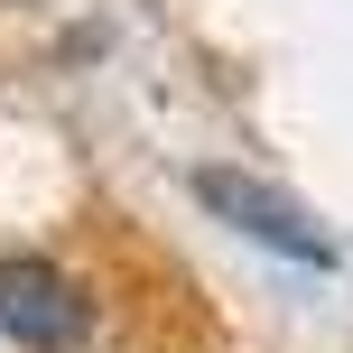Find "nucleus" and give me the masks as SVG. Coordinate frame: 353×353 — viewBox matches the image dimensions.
<instances>
[{
    "instance_id": "nucleus-1",
    "label": "nucleus",
    "mask_w": 353,
    "mask_h": 353,
    "mask_svg": "<svg viewBox=\"0 0 353 353\" xmlns=\"http://www.w3.org/2000/svg\"><path fill=\"white\" fill-rule=\"evenodd\" d=\"M195 205H205L223 232H242V242L279 251V261H298V270H335V242H325V223H316L307 205H288L279 186L242 176V168H195Z\"/></svg>"
},
{
    "instance_id": "nucleus-2",
    "label": "nucleus",
    "mask_w": 353,
    "mask_h": 353,
    "mask_svg": "<svg viewBox=\"0 0 353 353\" xmlns=\"http://www.w3.org/2000/svg\"><path fill=\"white\" fill-rule=\"evenodd\" d=\"M0 335L19 353H74L93 335V298L74 270H56L47 251H10L0 261Z\"/></svg>"
}]
</instances>
